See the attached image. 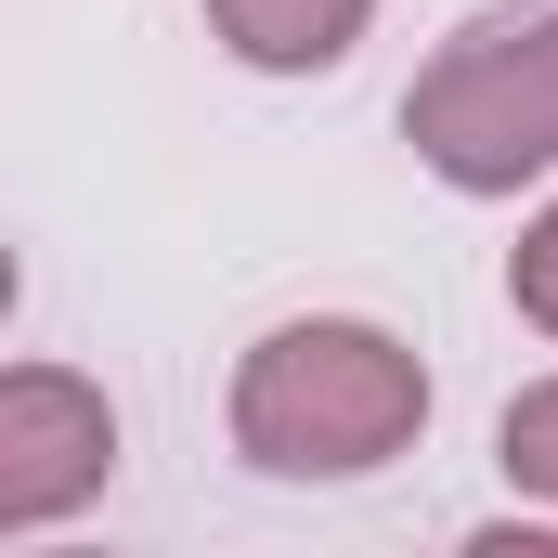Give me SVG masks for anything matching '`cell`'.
<instances>
[{"mask_svg":"<svg viewBox=\"0 0 558 558\" xmlns=\"http://www.w3.org/2000/svg\"><path fill=\"white\" fill-rule=\"evenodd\" d=\"M494 468H507L533 507H558V377H533V390L494 416Z\"/></svg>","mask_w":558,"mask_h":558,"instance_id":"5","label":"cell"},{"mask_svg":"<svg viewBox=\"0 0 558 558\" xmlns=\"http://www.w3.org/2000/svg\"><path fill=\"white\" fill-rule=\"evenodd\" d=\"M221 428L260 481L338 494V481H377L390 454L428 441V364H416V338H390L364 312H286L234 351Z\"/></svg>","mask_w":558,"mask_h":558,"instance_id":"1","label":"cell"},{"mask_svg":"<svg viewBox=\"0 0 558 558\" xmlns=\"http://www.w3.org/2000/svg\"><path fill=\"white\" fill-rule=\"evenodd\" d=\"M403 143L441 195H520L558 182V0L468 13L403 92Z\"/></svg>","mask_w":558,"mask_h":558,"instance_id":"2","label":"cell"},{"mask_svg":"<svg viewBox=\"0 0 558 558\" xmlns=\"http://www.w3.org/2000/svg\"><path fill=\"white\" fill-rule=\"evenodd\" d=\"M507 312H520L533 338H558V195L520 221V247H507Z\"/></svg>","mask_w":558,"mask_h":558,"instance_id":"6","label":"cell"},{"mask_svg":"<svg viewBox=\"0 0 558 558\" xmlns=\"http://www.w3.org/2000/svg\"><path fill=\"white\" fill-rule=\"evenodd\" d=\"M118 481V403L78 364H13L0 377V533H65Z\"/></svg>","mask_w":558,"mask_h":558,"instance_id":"3","label":"cell"},{"mask_svg":"<svg viewBox=\"0 0 558 558\" xmlns=\"http://www.w3.org/2000/svg\"><path fill=\"white\" fill-rule=\"evenodd\" d=\"M195 13L247 78H338L377 26V0H195Z\"/></svg>","mask_w":558,"mask_h":558,"instance_id":"4","label":"cell"}]
</instances>
